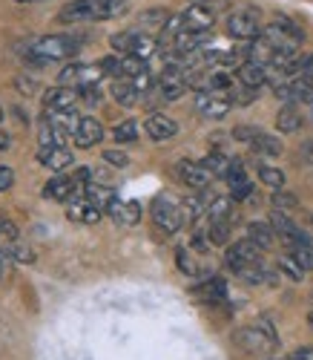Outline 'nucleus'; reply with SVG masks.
<instances>
[{
    "instance_id": "2eb2a0df",
    "label": "nucleus",
    "mask_w": 313,
    "mask_h": 360,
    "mask_svg": "<svg viewBox=\"0 0 313 360\" xmlns=\"http://www.w3.org/2000/svg\"><path fill=\"white\" fill-rule=\"evenodd\" d=\"M72 139H75V147L89 150V147H95V144L104 139V127H101V122H95L92 115H81L78 130H75Z\"/></svg>"
},
{
    "instance_id": "f3484780",
    "label": "nucleus",
    "mask_w": 313,
    "mask_h": 360,
    "mask_svg": "<svg viewBox=\"0 0 313 360\" xmlns=\"http://www.w3.org/2000/svg\"><path fill=\"white\" fill-rule=\"evenodd\" d=\"M236 81H239L241 86L259 89V86L267 84V67H262V64H256V61H244V64L236 67Z\"/></svg>"
},
{
    "instance_id": "49530a36",
    "label": "nucleus",
    "mask_w": 313,
    "mask_h": 360,
    "mask_svg": "<svg viewBox=\"0 0 313 360\" xmlns=\"http://www.w3.org/2000/svg\"><path fill=\"white\" fill-rule=\"evenodd\" d=\"M288 360H313V349H307V346H305V349H296Z\"/></svg>"
},
{
    "instance_id": "58836bf2",
    "label": "nucleus",
    "mask_w": 313,
    "mask_h": 360,
    "mask_svg": "<svg viewBox=\"0 0 313 360\" xmlns=\"http://www.w3.org/2000/svg\"><path fill=\"white\" fill-rule=\"evenodd\" d=\"M107 165H112V167H127L130 165V156L124 153V150H104V156H101Z\"/></svg>"
},
{
    "instance_id": "f8f14e48",
    "label": "nucleus",
    "mask_w": 313,
    "mask_h": 360,
    "mask_svg": "<svg viewBox=\"0 0 313 360\" xmlns=\"http://www.w3.org/2000/svg\"><path fill=\"white\" fill-rule=\"evenodd\" d=\"M181 29H190V32H210L213 23H215V15L210 6L204 4H193V6H187L181 15Z\"/></svg>"
},
{
    "instance_id": "a878e982",
    "label": "nucleus",
    "mask_w": 313,
    "mask_h": 360,
    "mask_svg": "<svg viewBox=\"0 0 313 360\" xmlns=\"http://www.w3.org/2000/svg\"><path fill=\"white\" fill-rule=\"evenodd\" d=\"M167 20H170V15L164 9H147V12L138 15V26L135 29H141V32H149V35L155 32V29H161V32H164Z\"/></svg>"
},
{
    "instance_id": "a211bd4d",
    "label": "nucleus",
    "mask_w": 313,
    "mask_h": 360,
    "mask_svg": "<svg viewBox=\"0 0 313 360\" xmlns=\"http://www.w3.org/2000/svg\"><path fill=\"white\" fill-rule=\"evenodd\" d=\"M118 225H138V219H141V205L135 202V199H130V202H121V199H115L112 205H109V211H107Z\"/></svg>"
},
{
    "instance_id": "6ab92c4d",
    "label": "nucleus",
    "mask_w": 313,
    "mask_h": 360,
    "mask_svg": "<svg viewBox=\"0 0 313 360\" xmlns=\"http://www.w3.org/2000/svg\"><path fill=\"white\" fill-rule=\"evenodd\" d=\"M112 98H115L121 107H135V104H138V98H141V89L135 86V81H133V78L118 75V78L112 81Z\"/></svg>"
},
{
    "instance_id": "0eeeda50",
    "label": "nucleus",
    "mask_w": 313,
    "mask_h": 360,
    "mask_svg": "<svg viewBox=\"0 0 313 360\" xmlns=\"http://www.w3.org/2000/svg\"><path fill=\"white\" fill-rule=\"evenodd\" d=\"M196 110L204 118H225L233 110V98L227 89H196Z\"/></svg>"
},
{
    "instance_id": "cd10ccee",
    "label": "nucleus",
    "mask_w": 313,
    "mask_h": 360,
    "mask_svg": "<svg viewBox=\"0 0 313 360\" xmlns=\"http://www.w3.org/2000/svg\"><path fill=\"white\" fill-rule=\"evenodd\" d=\"M210 196L204 193V191H199L196 196H190V199H184L181 205H184V219H199V217H204L207 214V207H210Z\"/></svg>"
},
{
    "instance_id": "9d476101",
    "label": "nucleus",
    "mask_w": 313,
    "mask_h": 360,
    "mask_svg": "<svg viewBox=\"0 0 313 360\" xmlns=\"http://www.w3.org/2000/svg\"><path fill=\"white\" fill-rule=\"evenodd\" d=\"M101 75H104L101 64L98 67H92V64H69L64 72H60V84L81 89V86H89V84H98Z\"/></svg>"
},
{
    "instance_id": "4c0bfd02",
    "label": "nucleus",
    "mask_w": 313,
    "mask_h": 360,
    "mask_svg": "<svg viewBox=\"0 0 313 360\" xmlns=\"http://www.w3.org/2000/svg\"><path fill=\"white\" fill-rule=\"evenodd\" d=\"M175 262H178V268H181V271H184L187 277H196V274H199L196 259H193L190 254H187L184 248H178V251H175Z\"/></svg>"
},
{
    "instance_id": "473e14b6",
    "label": "nucleus",
    "mask_w": 313,
    "mask_h": 360,
    "mask_svg": "<svg viewBox=\"0 0 313 360\" xmlns=\"http://www.w3.org/2000/svg\"><path fill=\"white\" fill-rule=\"evenodd\" d=\"M112 139L118 141V144H133L135 139H138V127H135V122H121V124H115L112 127Z\"/></svg>"
},
{
    "instance_id": "2f4dec72",
    "label": "nucleus",
    "mask_w": 313,
    "mask_h": 360,
    "mask_svg": "<svg viewBox=\"0 0 313 360\" xmlns=\"http://www.w3.org/2000/svg\"><path fill=\"white\" fill-rule=\"evenodd\" d=\"M259 179H262V185H267V188H273V191H281V188H285V173H281L279 167L259 165Z\"/></svg>"
},
{
    "instance_id": "ddd939ff",
    "label": "nucleus",
    "mask_w": 313,
    "mask_h": 360,
    "mask_svg": "<svg viewBox=\"0 0 313 360\" xmlns=\"http://www.w3.org/2000/svg\"><path fill=\"white\" fill-rule=\"evenodd\" d=\"M38 162L44 167H49L52 173H60L75 162V156L67 144H46V147H38Z\"/></svg>"
},
{
    "instance_id": "4468645a",
    "label": "nucleus",
    "mask_w": 313,
    "mask_h": 360,
    "mask_svg": "<svg viewBox=\"0 0 313 360\" xmlns=\"http://www.w3.org/2000/svg\"><path fill=\"white\" fill-rule=\"evenodd\" d=\"M144 130H147V136H149L152 141H170V139L178 136L175 118H170V115H164V112H152V115L147 118Z\"/></svg>"
},
{
    "instance_id": "bb28decb",
    "label": "nucleus",
    "mask_w": 313,
    "mask_h": 360,
    "mask_svg": "<svg viewBox=\"0 0 313 360\" xmlns=\"http://www.w3.org/2000/svg\"><path fill=\"white\" fill-rule=\"evenodd\" d=\"M247 239H253L256 245H262L265 251L273 245V239H276V231L270 222H250L247 225Z\"/></svg>"
},
{
    "instance_id": "72a5a7b5",
    "label": "nucleus",
    "mask_w": 313,
    "mask_h": 360,
    "mask_svg": "<svg viewBox=\"0 0 313 360\" xmlns=\"http://www.w3.org/2000/svg\"><path fill=\"white\" fill-rule=\"evenodd\" d=\"M227 239H230V222H210V228H207V243L225 245Z\"/></svg>"
},
{
    "instance_id": "603ef678",
    "label": "nucleus",
    "mask_w": 313,
    "mask_h": 360,
    "mask_svg": "<svg viewBox=\"0 0 313 360\" xmlns=\"http://www.w3.org/2000/svg\"><path fill=\"white\" fill-rule=\"evenodd\" d=\"M0 118H4V107H0Z\"/></svg>"
},
{
    "instance_id": "7c9ffc66",
    "label": "nucleus",
    "mask_w": 313,
    "mask_h": 360,
    "mask_svg": "<svg viewBox=\"0 0 313 360\" xmlns=\"http://www.w3.org/2000/svg\"><path fill=\"white\" fill-rule=\"evenodd\" d=\"M288 251H291V257L299 259V265L305 268V271H313V239H310V236H305L299 245H293V248H288Z\"/></svg>"
},
{
    "instance_id": "20e7f679",
    "label": "nucleus",
    "mask_w": 313,
    "mask_h": 360,
    "mask_svg": "<svg viewBox=\"0 0 313 360\" xmlns=\"http://www.w3.org/2000/svg\"><path fill=\"white\" fill-rule=\"evenodd\" d=\"M112 49L121 52V55H135V58H144V61H149V58L159 52L161 41L149 35V32H141V29H127V32H118L109 38Z\"/></svg>"
},
{
    "instance_id": "7ed1b4c3",
    "label": "nucleus",
    "mask_w": 313,
    "mask_h": 360,
    "mask_svg": "<svg viewBox=\"0 0 313 360\" xmlns=\"http://www.w3.org/2000/svg\"><path fill=\"white\" fill-rule=\"evenodd\" d=\"M233 340H236V346H241L247 354H267V352H273V349L279 346V338H276L273 326H270L267 320H259V323H253V326L239 328V332L233 335Z\"/></svg>"
},
{
    "instance_id": "f704fd0d",
    "label": "nucleus",
    "mask_w": 313,
    "mask_h": 360,
    "mask_svg": "<svg viewBox=\"0 0 313 360\" xmlns=\"http://www.w3.org/2000/svg\"><path fill=\"white\" fill-rule=\"evenodd\" d=\"M279 271L285 274V277H291V280H302V277H305V268H302L299 259L291 257V254H285V257L279 259Z\"/></svg>"
},
{
    "instance_id": "f257e3e1",
    "label": "nucleus",
    "mask_w": 313,
    "mask_h": 360,
    "mask_svg": "<svg viewBox=\"0 0 313 360\" xmlns=\"http://www.w3.org/2000/svg\"><path fill=\"white\" fill-rule=\"evenodd\" d=\"M130 12V0H69L58 12V23H92L115 20Z\"/></svg>"
},
{
    "instance_id": "b1692460",
    "label": "nucleus",
    "mask_w": 313,
    "mask_h": 360,
    "mask_svg": "<svg viewBox=\"0 0 313 360\" xmlns=\"http://www.w3.org/2000/svg\"><path fill=\"white\" fill-rule=\"evenodd\" d=\"M250 150H253L256 156H270V159H276V156H281V141H279L276 136L259 130V136L250 141Z\"/></svg>"
},
{
    "instance_id": "412c9836",
    "label": "nucleus",
    "mask_w": 313,
    "mask_h": 360,
    "mask_svg": "<svg viewBox=\"0 0 313 360\" xmlns=\"http://www.w3.org/2000/svg\"><path fill=\"white\" fill-rule=\"evenodd\" d=\"M75 193H78V188H75L72 179H67V176L49 179L46 188H44V196H46V199H55V202H69Z\"/></svg>"
},
{
    "instance_id": "393cba45",
    "label": "nucleus",
    "mask_w": 313,
    "mask_h": 360,
    "mask_svg": "<svg viewBox=\"0 0 313 360\" xmlns=\"http://www.w3.org/2000/svg\"><path fill=\"white\" fill-rule=\"evenodd\" d=\"M276 127L279 133H296L302 127V115H299V107L296 104H285L276 115Z\"/></svg>"
},
{
    "instance_id": "c03bdc74",
    "label": "nucleus",
    "mask_w": 313,
    "mask_h": 360,
    "mask_svg": "<svg viewBox=\"0 0 313 360\" xmlns=\"http://www.w3.org/2000/svg\"><path fill=\"white\" fill-rule=\"evenodd\" d=\"M299 153H302V159H305L307 165H313V139H307V141L299 147Z\"/></svg>"
},
{
    "instance_id": "3c124183",
    "label": "nucleus",
    "mask_w": 313,
    "mask_h": 360,
    "mask_svg": "<svg viewBox=\"0 0 313 360\" xmlns=\"http://www.w3.org/2000/svg\"><path fill=\"white\" fill-rule=\"evenodd\" d=\"M310 228H313V214H310Z\"/></svg>"
},
{
    "instance_id": "a18cd8bd",
    "label": "nucleus",
    "mask_w": 313,
    "mask_h": 360,
    "mask_svg": "<svg viewBox=\"0 0 313 360\" xmlns=\"http://www.w3.org/2000/svg\"><path fill=\"white\" fill-rule=\"evenodd\" d=\"M15 259H18V262H32L35 257H32V251H29V248H23V245H15Z\"/></svg>"
},
{
    "instance_id": "1a4fd4ad",
    "label": "nucleus",
    "mask_w": 313,
    "mask_h": 360,
    "mask_svg": "<svg viewBox=\"0 0 313 360\" xmlns=\"http://www.w3.org/2000/svg\"><path fill=\"white\" fill-rule=\"evenodd\" d=\"M81 101V93L75 86H52L46 89V96H44V110L46 112H72L75 104Z\"/></svg>"
},
{
    "instance_id": "f03ea898",
    "label": "nucleus",
    "mask_w": 313,
    "mask_h": 360,
    "mask_svg": "<svg viewBox=\"0 0 313 360\" xmlns=\"http://www.w3.org/2000/svg\"><path fill=\"white\" fill-rule=\"evenodd\" d=\"M78 49H81V38L75 35H46L29 46L26 55L35 64H49V61H67V58L78 55Z\"/></svg>"
},
{
    "instance_id": "39448f33",
    "label": "nucleus",
    "mask_w": 313,
    "mask_h": 360,
    "mask_svg": "<svg viewBox=\"0 0 313 360\" xmlns=\"http://www.w3.org/2000/svg\"><path fill=\"white\" fill-rule=\"evenodd\" d=\"M225 26H227V35L236 41H256L265 32L262 15L253 6H236L233 12H227Z\"/></svg>"
},
{
    "instance_id": "a19ab883",
    "label": "nucleus",
    "mask_w": 313,
    "mask_h": 360,
    "mask_svg": "<svg viewBox=\"0 0 313 360\" xmlns=\"http://www.w3.org/2000/svg\"><path fill=\"white\" fill-rule=\"evenodd\" d=\"M81 93V98L86 101V104H98L101 101V89H98V84H89V86H81L78 89Z\"/></svg>"
},
{
    "instance_id": "8fccbe9b",
    "label": "nucleus",
    "mask_w": 313,
    "mask_h": 360,
    "mask_svg": "<svg viewBox=\"0 0 313 360\" xmlns=\"http://www.w3.org/2000/svg\"><path fill=\"white\" fill-rule=\"evenodd\" d=\"M307 326H310V328H313V311H310V314H307Z\"/></svg>"
},
{
    "instance_id": "37998d69",
    "label": "nucleus",
    "mask_w": 313,
    "mask_h": 360,
    "mask_svg": "<svg viewBox=\"0 0 313 360\" xmlns=\"http://www.w3.org/2000/svg\"><path fill=\"white\" fill-rule=\"evenodd\" d=\"M233 136H236L239 141H247V144H250V141H253V139L259 136V130H256V127H236V130H233Z\"/></svg>"
},
{
    "instance_id": "6e6552de",
    "label": "nucleus",
    "mask_w": 313,
    "mask_h": 360,
    "mask_svg": "<svg viewBox=\"0 0 313 360\" xmlns=\"http://www.w3.org/2000/svg\"><path fill=\"white\" fill-rule=\"evenodd\" d=\"M262 245H256L253 239H239V243H233L230 248H227V265L233 268L236 274H241L244 268H250V265H259L262 262Z\"/></svg>"
},
{
    "instance_id": "dca6fc26",
    "label": "nucleus",
    "mask_w": 313,
    "mask_h": 360,
    "mask_svg": "<svg viewBox=\"0 0 313 360\" xmlns=\"http://www.w3.org/2000/svg\"><path fill=\"white\" fill-rule=\"evenodd\" d=\"M67 217L72 219V222H84V225H95V222H101V217H104V211L98 205H92L86 196L84 199H72L69 202V207H67Z\"/></svg>"
},
{
    "instance_id": "de8ad7c7",
    "label": "nucleus",
    "mask_w": 313,
    "mask_h": 360,
    "mask_svg": "<svg viewBox=\"0 0 313 360\" xmlns=\"http://www.w3.org/2000/svg\"><path fill=\"white\" fill-rule=\"evenodd\" d=\"M12 147V136L6 130H0V150H9Z\"/></svg>"
},
{
    "instance_id": "79ce46f5",
    "label": "nucleus",
    "mask_w": 313,
    "mask_h": 360,
    "mask_svg": "<svg viewBox=\"0 0 313 360\" xmlns=\"http://www.w3.org/2000/svg\"><path fill=\"white\" fill-rule=\"evenodd\" d=\"M12 185H15V170L6 167V165H0V193H4L6 188H12Z\"/></svg>"
},
{
    "instance_id": "4be33fe9",
    "label": "nucleus",
    "mask_w": 313,
    "mask_h": 360,
    "mask_svg": "<svg viewBox=\"0 0 313 360\" xmlns=\"http://www.w3.org/2000/svg\"><path fill=\"white\" fill-rule=\"evenodd\" d=\"M84 196H86L92 205H98L101 211H109V205L118 199V193H115L112 188H107V185H95V182H89V185L84 188Z\"/></svg>"
},
{
    "instance_id": "ea45409f",
    "label": "nucleus",
    "mask_w": 313,
    "mask_h": 360,
    "mask_svg": "<svg viewBox=\"0 0 313 360\" xmlns=\"http://www.w3.org/2000/svg\"><path fill=\"white\" fill-rule=\"evenodd\" d=\"M230 193H233V199H247L250 193H253V182L250 179H241V182H236V185H230Z\"/></svg>"
},
{
    "instance_id": "423d86ee",
    "label": "nucleus",
    "mask_w": 313,
    "mask_h": 360,
    "mask_svg": "<svg viewBox=\"0 0 313 360\" xmlns=\"http://www.w3.org/2000/svg\"><path fill=\"white\" fill-rule=\"evenodd\" d=\"M149 217L155 222V228L164 231V233H178L181 225H184V205L170 196V193H161L155 196L152 205H149Z\"/></svg>"
},
{
    "instance_id": "aec40b11",
    "label": "nucleus",
    "mask_w": 313,
    "mask_h": 360,
    "mask_svg": "<svg viewBox=\"0 0 313 360\" xmlns=\"http://www.w3.org/2000/svg\"><path fill=\"white\" fill-rule=\"evenodd\" d=\"M193 294L199 300H204V303H222V300L227 297V285H225L222 277H207L204 283H199L193 288Z\"/></svg>"
},
{
    "instance_id": "c756f323",
    "label": "nucleus",
    "mask_w": 313,
    "mask_h": 360,
    "mask_svg": "<svg viewBox=\"0 0 313 360\" xmlns=\"http://www.w3.org/2000/svg\"><path fill=\"white\" fill-rule=\"evenodd\" d=\"M270 23H273L276 29H281V32H285L288 38H293V41H296L299 46L305 44V29H302V26H299V23H296L293 18H288V15H276V18L270 20Z\"/></svg>"
},
{
    "instance_id": "09e8293b",
    "label": "nucleus",
    "mask_w": 313,
    "mask_h": 360,
    "mask_svg": "<svg viewBox=\"0 0 313 360\" xmlns=\"http://www.w3.org/2000/svg\"><path fill=\"white\" fill-rule=\"evenodd\" d=\"M15 4H41V0H15Z\"/></svg>"
},
{
    "instance_id": "c85d7f7f",
    "label": "nucleus",
    "mask_w": 313,
    "mask_h": 360,
    "mask_svg": "<svg viewBox=\"0 0 313 360\" xmlns=\"http://www.w3.org/2000/svg\"><path fill=\"white\" fill-rule=\"evenodd\" d=\"M230 217H233V199L218 196V199L210 202V207H207V219L210 222H230Z\"/></svg>"
},
{
    "instance_id": "9b49d317",
    "label": "nucleus",
    "mask_w": 313,
    "mask_h": 360,
    "mask_svg": "<svg viewBox=\"0 0 313 360\" xmlns=\"http://www.w3.org/2000/svg\"><path fill=\"white\" fill-rule=\"evenodd\" d=\"M175 173H178L181 182L187 188H193V191H207L210 179H213V170L204 162H178Z\"/></svg>"
},
{
    "instance_id": "e433bc0d",
    "label": "nucleus",
    "mask_w": 313,
    "mask_h": 360,
    "mask_svg": "<svg viewBox=\"0 0 313 360\" xmlns=\"http://www.w3.org/2000/svg\"><path fill=\"white\" fill-rule=\"evenodd\" d=\"M270 202H273V207H276V211H293V207H299V199H296L293 193H288L285 188H281V191H276Z\"/></svg>"
},
{
    "instance_id": "c9c22d12",
    "label": "nucleus",
    "mask_w": 313,
    "mask_h": 360,
    "mask_svg": "<svg viewBox=\"0 0 313 360\" xmlns=\"http://www.w3.org/2000/svg\"><path fill=\"white\" fill-rule=\"evenodd\" d=\"M204 165L213 170V176H227V170H230V159L225 153H218V150L204 159Z\"/></svg>"
},
{
    "instance_id": "864d4df0",
    "label": "nucleus",
    "mask_w": 313,
    "mask_h": 360,
    "mask_svg": "<svg viewBox=\"0 0 313 360\" xmlns=\"http://www.w3.org/2000/svg\"><path fill=\"white\" fill-rule=\"evenodd\" d=\"M285 360H288V357H285Z\"/></svg>"
},
{
    "instance_id": "5701e85b",
    "label": "nucleus",
    "mask_w": 313,
    "mask_h": 360,
    "mask_svg": "<svg viewBox=\"0 0 313 360\" xmlns=\"http://www.w3.org/2000/svg\"><path fill=\"white\" fill-rule=\"evenodd\" d=\"M118 75L138 81V78L149 75V70H147V61H144V58H135V55H124V58H118Z\"/></svg>"
}]
</instances>
